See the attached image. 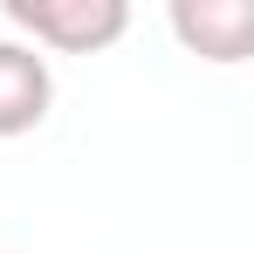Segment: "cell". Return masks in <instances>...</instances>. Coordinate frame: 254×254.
Wrapping results in <instances>:
<instances>
[{
  "label": "cell",
  "mask_w": 254,
  "mask_h": 254,
  "mask_svg": "<svg viewBox=\"0 0 254 254\" xmlns=\"http://www.w3.org/2000/svg\"><path fill=\"white\" fill-rule=\"evenodd\" d=\"M7 21L28 35V48L103 55L130 28V7L124 0H7Z\"/></svg>",
  "instance_id": "obj_1"
},
{
  "label": "cell",
  "mask_w": 254,
  "mask_h": 254,
  "mask_svg": "<svg viewBox=\"0 0 254 254\" xmlns=\"http://www.w3.org/2000/svg\"><path fill=\"white\" fill-rule=\"evenodd\" d=\"M172 35L206 62H241L254 48V0H172Z\"/></svg>",
  "instance_id": "obj_2"
},
{
  "label": "cell",
  "mask_w": 254,
  "mask_h": 254,
  "mask_svg": "<svg viewBox=\"0 0 254 254\" xmlns=\"http://www.w3.org/2000/svg\"><path fill=\"white\" fill-rule=\"evenodd\" d=\"M55 103L48 55L28 42H0V137H28Z\"/></svg>",
  "instance_id": "obj_3"
}]
</instances>
